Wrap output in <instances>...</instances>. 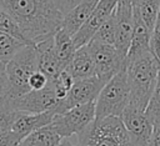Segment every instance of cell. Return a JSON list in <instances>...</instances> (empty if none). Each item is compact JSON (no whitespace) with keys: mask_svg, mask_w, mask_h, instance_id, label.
<instances>
[{"mask_svg":"<svg viewBox=\"0 0 160 146\" xmlns=\"http://www.w3.org/2000/svg\"><path fill=\"white\" fill-rule=\"evenodd\" d=\"M0 6L32 45L54 35L64 19L56 0H0Z\"/></svg>","mask_w":160,"mask_h":146,"instance_id":"1","label":"cell"},{"mask_svg":"<svg viewBox=\"0 0 160 146\" xmlns=\"http://www.w3.org/2000/svg\"><path fill=\"white\" fill-rule=\"evenodd\" d=\"M125 70L130 89L129 104L145 110L158 81L160 72V59L152 51H150L126 61Z\"/></svg>","mask_w":160,"mask_h":146,"instance_id":"2","label":"cell"},{"mask_svg":"<svg viewBox=\"0 0 160 146\" xmlns=\"http://www.w3.org/2000/svg\"><path fill=\"white\" fill-rule=\"evenodd\" d=\"M78 136V146H135L120 117L94 120Z\"/></svg>","mask_w":160,"mask_h":146,"instance_id":"3","label":"cell"},{"mask_svg":"<svg viewBox=\"0 0 160 146\" xmlns=\"http://www.w3.org/2000/svg\"><path fill=\"white\" fill-rule=\"evenodd\" d=\"M130 101V89L126 70H120L101 89L95 100V120L121 117Z\"/></svg>","mask_w":160,"mask_h":146,"instance_id":"4","label":"cell"},{"mask_svg":"<svg viewBox=\"0 0 160 146\" xmlns=\"http://www.w3.org/2000/svg\"><path fill=\"white\" fill-rule=\"evenodd\" d=\"M36 70L39 67L35 45H26L6 62L9 89L5 96L15 99L29 92V80Z\"/></svg>","mask_w":160,"mask_h":146,"instance_id":"5","label":"cell"},{"mask_svg":"<svg viewBox=\"0 0 160 146\" xmlns=\"http://www.w3.org/2000/svg\"><path fill=\"white\" fill-rule=\"evenodd\" d=\"M95 120V101L71 107L70 110L54 115L49 124L62 139L80 134Z\"/></svg>","mask_w":160,"mask_h":146,"instance_id":"6","label":"cell"},{"mask_svg":"<svg viewBox=\"0 0 160 146\" xmlns=\"http://www.w3.org/2000/svg\"><path fill=\"white\" fill-rule=\"evenodd\" d=\"M88 46L92 54L95 64V76L108 82L120 70L125 69V56L120 54L115 45L102 44L90 40Z\"/></svg>","mask_w":160,"mask_h":146,"instance_id":"7","label":"cell"},{"mask_svg":"<svg viewBox=\"0 0 160 146\" xmlns=\"http://www.w3.org/2000/svg\"><path fill=\"white\" fill-rule=\"evenodd\" d=\"M105 84L106 82L99 79L98 76L75 80L68 95L56 102L55 107L52 109V112L55 115L61 114L70 110L71 107L95 101Z\"/></svg>","mask_w":160,"mask_h":146,"instance_id":"8","label":"cell"},{"mask_svg":"<svg viewBox=\"0 0 160 146\" xmlns=\"http://www.w3.org/2000/svg\"><path fill=\"white\" fill-rule=\"evenodd\" d=\"M4 97L8 100L11 109L28 114H40L45 111H52L56 102L59 101L51 81H49V84L44 89L30 90L29 92L15 99H10L6 96Z\"/></svg>","mask_w":160,"mask_h":146,"instance_id":"9","label":"cell"},{"mask_svg":"<svg viewBox=\"0 0 160 146\" xmlns=\"http://www.w3.org/2000/svg\"><path fill=\"white\" fill-rule=\"evenodd\" d=\"M120 119L135 146H149L152 124L148 119L145 110L129 104Z\"/></svg>","mask_w":160,"mask_h":146,"instance_id":"10","label":"cell"},{"mask_svg":"<svg viewBox=\"0 0 160 146\" xmlns=\"http://www.w3.org/2000/svg\"><path fill=\"white\" fill-rule=\"evenodd\" d=\"M116 4H118V0H100L99 1L92 14L90 15V17L72 36L76 49L86 45L92 39V36L100 29V26L111 16V14L114 12L116 7Z\"/></svg>","mask_w":160,"mask_h":146,"instance_id":"11","label":"cell"},{"mask_svg":"<svg viewBox=\"0 0 160 146\" xmlns=\"http://www.w3.org/2000/svg\"><path fill=\"white\" fill-rule=\"evenodd\" d=\"M114 17H115V27H116L115 46L120 51V54L126 57L134 29L132 5L124 0H118L116 7L114 10Z\"/></svg>","mask_w":160,"mask_h":146,"instance_id":"12","label":"cell"},{"mask_svg":"<svg viewBox=\"0 0 160 146\" xmlns=\"http://www.w3.org/2000/svg\"><path fill=\"white\" fill-rule=\"evenodd\" d=\"M35 50L38 55V67L44 72L49 80L56 77V75L62 70L54 49V35L35 44Z\"/></svg>","mask_w":160,"mask_h":146,"instance_id":"13","label":"cell"},{"mask_svg":"<svg viewBox=\"0 0 160 146\" xmlns=\"http://www.w3.org/2000/svg\"><path fill=\"white\" fill-rule=\"evenodd\" d=\"M99 1L100 0H81L80 2H78L70 11L64 15L61 27H64L70 35L74 36L90 17Z\"/></svg>","mask_w":160,"mask_h":146,"instance_id":"14","label":"cell"},{"mask_svg":"<svg viewBox=\"0 0 160 146\" xmlns=\"http://www.w3.org/2000/svg\"><path fill=\"white\" fill-rule=\"evenodd\" d=\"M150 51H152L150 47V30L139 17V15L134 12V29L131 35V42L125 57V64L126 61H130Z\"/></svg>","mask_w":160,"mask_h":146,"instance_id":"15","label":"cell"},{"mask_svg":"<svg viewBox=\"0 0 160 146\" xmlns=\"http://www.w3.org/2000/svg\"><path fill=\"white\" fill-rule=\"evenodd\" d=\"M54 115L55 114L52 111H45V112H40V114H28V112L20 111L16 120L12 124L11 130L15 134H18L20 137H22V140H24L32 131L49 125L51 122Z\"/></svg>","mask_w":160,"mask_h":146,"instance_id":"16","label":"cell"},{"mask_svg":"<svg viewBox=\"0 0 160 146\" xmlns=\"http://www.w3.org/2000/svg\"><path fill=\"white\" fill-rule=\"evenodd\" d=\"M68 70L72 75L74 80L95 76V64L88 44L75 50L74 56L68 66Z\"/></svg>","mask_w":160,"mask_h":146,"instance_id":"17","label":"cell"},{"mask_svg":"<svg viewBox=\"0 0 160 146\" xmlns=\"http://www.w3.org/2000/svg\"><path fill=\"white\" fill-rule=\"evenodd\" d=\"M54 49L60 62L61 69H66L76 50L72 35H70L64 27H59L54 34Z\"/></svg>","mask_w":160,"mask_h":146,"instance_id":"18","label":"cell"},{"mask_svg":"<svg viewBox=\"0 0 160 146\" xmlns=\"http://www.w3.org/2000/svg\"><path fill=\"white\" fill-rule=\"evenodd\" d=\"M62 137L50 126L46 125L29 134L19 146H59Z\"/></svg>","mask_w":160,"mask_h":146,"instance_id":"19","label":"cell"},{"mask_svg":"<svg viewBox=\"0 0 160 146\" xmlns=\"http://www.w3.org/2000/svg\"><path fill=\"white\" fill-rule=\"evenodd\" d=\"M132 7L134 12L139 15L146 27L151 31L160 12V0H138Z\"/></svg>","mask_w":160,"mask_h":146,"instance_id":"20","label":"cell"},{"mask_svg":"<svg viewBox=\"0 0 160 146\" xmlns=\"http://www.w3.org/2000/svg\"><path fill=\"white\" fill-rule=\"evenodd\" d=\"M26 45L30 44H26L10 34L0 31V61L6 64L18 51H20Z\"/></svg>","mask_w":160,"mask_h":146,"instance_id":"21","label":"cell"},{"mask_svg":"<svg viewBox=\"0 0 160 146\" xmlns=\"http://www.w3.org/2000/svg\"><path fill=\"white\" fill-rule=\"evenodd\" d=\"M115 39H116V27H115V17L114 12L111 16L100 26V29L95 32L91 40L102 42V44H109V45H115Z\"/></svg>","mask_w":160,"mask_h":146,"instance_id":"22","label":"cell"},{"mask_svg":"<svg viewBox=\"0 0 160 146\" xmlns=\"http://www.w3.org/2000/svg\"><path fill=\"white\" fill-rule=\"evenodd\" d=\"M145 114L148 119L151 121L152 125L160 124V72L158 76L156 85L154 87V91L150 96V100L146 105Z\"/></svg>","mask_w":160,"mask_h":146,"instance_id":"23","label":"cell"},{"mask_svg":"<svg viewBox=\"0 0 160 146\" xmlns=\"http://www.w3.org/2000/svg\"><path fill=\"white\" fill-rule=\"evenodd\" d=\"M50 81H51L52 85H54L55 94H56L58 99L61 100V99H64V97L68 95V92H69V90L71 89V86H72V84H74L75 80H74L72 75L70 74V71H69L68 67H66V69H62V70L56 75V77L52 79V80H50Z\"/></svg>","mask_w":160,"mask_h":146,"instance_id":"24","label":"cell"},{"mask_svg":"<svg viewBox=\"0 0 160 146\" xmlns=\"http://www.w3.org/2000/svg\"><path fill=\"white\" fill-rule=\"evenodd\" d=\"M0 31H4L6 34H10L12 36H15L16 39L26 42V44H30L26 37L24 36L22 31L20 30L19 25L16 24V21L10 16V14H8L1 6H0ZM32 45V44H30Z\"/></svg>","mask_w":160,"mask_h":146,"instance_id":"25","label":"cell"},{"mask_svg":"<svg viewBox=\"0 0 160 146\" xmlns=\"http://www.w3.org/2000/svg\"><path fill=\"white\" fill-rule=\"evenodd\" d=\"M20 111L11 109L5 97L0 99V131L11 130L14 121L16 120Z\"/></svg>","mask_w":160,"mask_h":146,"instance_id":"26","label":"cell"},{"mask_svg":"<svg viewBox=\"0 0 160 146\" xmlns=\"http://www.w3.org/2000/svg\"><path fill=\"white\" fill-rule=\"evenodd\" d=\"M150 47L152 52L160 59V12L152 26V30L150 31Z\"/></svg>","mask_w":160,"mask_h":146,"instance_id":"27","label":"cell"},{"mask_svg":"<svg viewBox=\"0 0 160 146\" xmlns=\"http://www.w3.org/2000/svg\"><path fill=\"white\" fill-rule=\"evenodd\" d=\"M21 141L22 137H20L12 130L0 131V146H19Z\"/></svg>","mask_w":160,"mask_h":146,"instance_id":"28","label":"cell"},{"mask_svg":"<svg viewBox=\"0 0 160 146\" xmlns=\"http://www.w3.org/2000/svg\"><path fill=\"white\" fill-rule=\"evenodd\" d=\"M49 81H50L49 77L44 72H41L40 70H36L29 80V86L31 90H40V89H44L49 84Z\"/></svg>","mask_w":160,"mask_h":146,"instance_id":"29","label":"cell"},{"mask_svg":"<svg viewBox=\"0 0 160 146\" xmlns=\"http://www.w3.org/2000/svg\"><path fill=\"white\" fill-rule=\"evenodd\" d=\"M8 89H9V82L6 74V64L0 61V99L6 95Z\"/></svg>","mask_w":160,"mask_h":146,"instance_id":"30","label":"cell"},{"mask_svg":"<svg viewBox=\"0 0 160 146\" xmlns=\"http://www.w3.org/2000/svg\"><path fill=\"white\" fill-rule=\"evenodd\" d=\"M81 0H56V4L60 9V11L65 15L68 11H70L78 2H80Z\"/></svg>","mask_w":160,"mask_h":146,"instance_id":"31","label":"cell"},{"mask_svg":"<svg viewBox=\"0 0 160 146\" xmlns=\"http://www.w3.org/2000/svg\"><path fill=\"white\" fill-rule=\"evenodd\" d=\"M149 146H160V124L152 125V134L150 137Z\"/></svg>","mask_w":160,"mask_h":146,"instance_id":"32","label":"cell"},{"mask_svg":"<svg viewBox=\"0 0 160 146\" xmlns=\"http://www.w3.org/2000/svg\"><path fill=\"white\" fill-rule=\"evenodd\" d=\"M59 146H78V145H75V144H72V142H71V141H70L69 139H62Z\"/></svg>","mask_w":160,"mask_h":146,"instance_id":"33","label":"cell"},{"mask_svg":"<svg viewBox=\"0 0 160 146\" xmlns=\"http://www.w3.org/2000/svg\"><path fill=\"white\" fill-rule=\"evenodd\" d=\"M124 1H126V2H129V4H131V5L134 6V4H135L138 0H124Z\"/></svg>","mask_w":160,"mask_h":146,"instance_id":"34","label":"cell"}]
</instances>
